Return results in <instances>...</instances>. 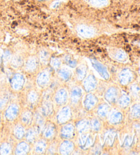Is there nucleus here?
<instances>
[{
	"label": "nucleus",
	"instance_id": "nucleus-1",
	"mask_svg": "<svg viewBox=\"0 0 140 155\" xmlns=\"http://www.w3.org/2000/svg\"><path fill=\"white\" fill-rule=\"evenodd\" d=\"M78 34L84 38H91L95 35V30L92 28L85 25H80L77 27Z\"/></svg>",
	"mask_w": 140,
	"mask_h": 155
},
{
	"label": "nucleus",
	"instance_id": "nucleus-2",
	"mask_svg": "<svg viewBox=\"0 0 140 155\" xmlns=\"http://www.w3.org/2000/svg\"><path fill=\"white\" fill-rule=\"evenodd\" d=\"M71 117V111L68 107H64L61 109L57 116L58 122L60 124H64L70 120Z\"/></svg>",
	"mask_w": 140,
	"mask_h": 155
},
{
	"label": "nucleus",
	"instance_id": "nucleus-3",
	"mask_svg": "<svg viewBox=\"0 0 140 155\" xmlns=\"http://www.w3.org/2000/svg\"><path fill=\"white\" fill-rule=\"evenodd\" d=\"M118 77L121 84L127 85L133 80V74L129 69H125L120 72Z\"/></svg>",
	"mask_w": 140,
	"mask_h": 155
},
{
	"label": "nucleus",
	"instance_id": "nucleus-4",
	"mask_svg": "<svg viewBox=\"0 0 140 155\" xmlns=\"http://www.w3.org/2000/svg\"><path fill=\"white\" fill-rule=\"evenodd\" d=\"M25 79L21 74H15L11 79V86L15 90H20L23 87Z\"/></svg>",
	"mask_w": 140,
	"mask_h": 155
},
{
	"label": "nucleus",
	"instance_id": "nucleus-5",
	"mask_svg": "<svg viewBox=\"0 0 140 155\" xmlns=\"http://www.w3.org/2000/svg\"><path fill=\"white\" fill-rule=\"evenodd\" d=\"M97 86V81L93 74H90L83 82V87L86 92H91Z\"/></svg>",
	"mask_w": 140,
	"mask_h": 155
},
{
	"label": "nucleus",
	"instance_id": "nucleus-6",
	"mask_svg": "<svg viewBox=\"0 0 140 155\" xmlns=\"http://www.w3.org/2000/svg\"><path fill=\"white\" fill-rule=\"evenodd\" d=\"M92 65L96 71H97L98 73L100 74V75L103 77L105 79H109V74L107 71V68L105 66H104L102 64H101L98 61H96L95 60H92Z\"/></svg>",
	"mask_w": 140,
	"mask_h": 155
},
{
	"label": "nucleus",
	"instance_id": "nucleus-7",
	"mask_svg": "<svg viewBox=\"0 0 140 155\" xmlns=\"http://www.w3.org/2000/svg\"><path fill=\"white\" fill-rule=\"evenodd\" d=\"M105 99L109 103H114L118 99V91L114 87H109L105 95Z\"/></svg>",
	"mask_w": 140,
	"mask_h": 155
},
{
	"label": "nucleus",
	"instance_id": "nucleus-8",
	"mask_svg": "<svg viewBox=\"0 0 140 155\" xmlns=\"http://www.w3.org/2000/svg\"><path fill=\"white\" fill-rule=\"evenodd\" d=\"M18 114V107L17 105L12 104L10 105L7 108L6 113H5V116L8 120L12 121L14 120Z\"/></svg>",
	"mask_w": 140,
	"mask_h": 155
},
{
	"label": "nucleus",
	"instance_id": "nucleus-9",
	"mask_svg": "<svg viewBox=\"0 0 140 155\" xmlns=\"http://www.w3.org/2000/svg\"><path fill=\"white\" fill-rule=\"evenodd\" d=\"M53 111V104L50 101L49 95L45 97L42 105V114L43 116H49Z\"/></svg>",
	"mask_w": 140,
	"mask_h": 155
},
{
	"label": "nucleus",
	"instance_id": "nucleus-10",
	"mask_svg": "<svg viewBox=\"0 0 140 155\" xmlns=\"http://www.w3.org/2000/svg\"><path fill=\"white\" fill-rule=\"evenodd\" d=\"M67 99H68V93L65 89L61 88L56 92L55 100L58 105H64V103H66Z\"/></svg>",
	"mask_w": 140,
	"mask_h": 155
},
{
	"label": "nucleus",
	"instance_id": "nucleus-11",
	"mask_svg": "<svg viewBox=\"0 0 140 155\" xmlns=\"http://www.w3.org/2000/svg\"><path fill=\"white\" fill-rule=\"evenodd\" d=\"M75 129L73 125L67 124L62 127L61 130V136L65 139H71L74 135Z\"/></svg>",
	"mask_w": 140,
	"mask_h": 155
},
{
	"label": "nucleus",
	"instance_id": "nucleus-12",
	"mask_svg": "<svg viewBox=\"0 0 140 155\" xmlns=\"http://www.w3.org/2000/svg\"><path fill=\"white\" fill-rule=\"evenodd\" d=\"M98 103V99L95 95L92 94H88L85 98V107L88 110H90L95 107Z\"/></svg>",
	"mask_w": 140,
	"mask_h": 155
},
{
	"label": "nucleus",
	"instance_id": "nucleus-13",
	"mask_svg": "<svg viewBox=\"0 0 140 155\" xmlns=\"http://www.w3.org/2000/svg\"><path fill=\"white\" fill-rule=\"evenodd\" d=\"M74 150V144L72 141L66 140L64 141L61 144L60 148V152L62 154H68L73 151Z\"/></svg>",
	"mask_w": 140,
	"mask_h": 155
},
{
	"label": "nucleus",
	"instance_id": "nucleus-14",
	"mask_svg": "<svg viewBox=\"0 0 140 155\" xmlns=\"http://www.w3.org/2000/svg\"><path fill=\"white\" fill-rule=\"evenodd\" d=\"M49 74L47 72H41L37 77V84L40 87H45L49 82Z\"/></svg>",
	"mask_w": 140,
	"mask_h": 155
},
{
	"label": "nucleus",
	"instance_id": "nucleus-15",
	"mask_svg": "<svg viewBox=\"0 0 140 155\" xmlns=\"http://www.w3.org/2000/svg\"><path fill=\"white\" fill-rule=\"evenodd\" d=\"M77 129L80 133H86L91 129V122L88 120H83L78 122Z\"/></svg>",
	"mask_w": 140,
	"mask_h": 155
},
{
	"label": "nucleus",
	"instance_id": "nucleus-16",
	"mask_svg": "<svg viewBox=\"0 0 140 155\" xmlns=\"http://www.w3.org/2000/svg\"><path fill=\"white\" fill-rule=\"evenodd\" d=\"M82 95V92L81 88L79 87H74L71 90V102L73 104H77L79 103Z\"/></svg>",
	"mask_w": 140,
	"mask_h": 155
},
{
	"label": "nucleus",
	"instance_id": "nucleus-17",
	"mask_svg": "<svg viewBox=\"0 0 140 155\" xmlns=\"http://www.w3.org/2000/svg\"><path fill=\"white\" fill-rule=\"evenodd\" d=\"M38 68V60L35 57L29 58L25 63V70L28 72H34Z\"/></svg>",
	"mask_w": 140,
	"mask_h": 155
},
{
	"label": "nucleus",
	"instance_id": "nucleus-18",
	"mask_svg": "<svg viewBox=\"0 0 140 155\" xmlns=\"http://www.w3.org/2000/svg\"><path fill=\"white\" fill-rule=\"evenodd\" d=\"M82 136L80 137V145L83 148H87L92 143V138L90 135L82 133Z\"/></svg>",
	"mask_w": 140,
	"mask_h": 155
},
{
	"label": "nucleus",
	"instance_id": "nucleus-19",
	"mask_svg": "<svg viewBox=\"0 0 140 155\" xmlns=\"http://www.w3.org/2000/svg\"><path fill=\"white\" fill-rule=\"evenodd\" d=\"M122 119V115L120 112L118 111H112L111 114L109 115V122L112 123V124H116L120 123L121 122V120Z\"/></svg>",
	"mask_w": 140,
	"mask_h": 155
},
{
	"label": "nucleus",
	"instance_id": "nucleus-20",
	"mask_svg": "<svg viewBox=\"0 0 140 155\" xmlns=\"http://www.w3.org/2000/svg\"><path fill=\"white\" fill-rule=\"evenodd\" d=\"M55 129L54 125L53 124H47V127L45 128L44 132H43V135L44 137L47 139L52 138L55 134Z\"/></svg>",
	"mask_w": 140,
	"mask_h": 155
},
{
	"label": "nucleus",
	"instance_id": "nucleus-21",
	"mask_svg": "<svg viewBox=\"0 0 140 155\" xmlns=\"http://www.w3.org/2000/svg\"><path fill=\"white\" fill-rule=\"evenodd\" d=\"M32 118H33V116H32V113L30 111H25L22 114H21V122H22L23 124H30L32 121Z\"/></svg>",
	"mask_w": 140,
	"mask_h": 155
},
{
	"label": "nucleus",
	"instance_id": "nucleus-22",
	"mask_svg": "<svg viewBox=\"0 0 140 155\" xmlns=\"http://www.w3.org/2000/svg\"><path fill=\"white\" fill-rule=\"evenodd\" d=\"M37 135H38V132L36 129H29L28 131H27L26 134L25 135L26 140L28 141V142L34 143V141L36 140Z\"/></svg>",
	"mask_w": 140,
	"mask_h": 155
},
{
	"label": "nucleus",
	"instance_id": "nucleus-23",
	"mask_svg": "<svg viewBox=\"0 0 140 155\" xmlns=\"http://www.w3.org/2000/svg\"><path fill=\"white\" fill-rule=\"evenodd\" d=\"M29 147L26 142H21L18 144L16 148V154H25L29 152Z\"/></svg>",
	"mask_w": 140,
	"mask_h": 155
},
{
	"label": "nucleus",
	"instance_id": "nucleus-24",
	"mask_svg": "<svg viewBox=\"0 0 140 155\" xmlns=\"http://www.w3.org/2000/svg\"><path fill=\"white\" fill-rule=\"evenodd\" d=\"M109 109V106L106 103L102 104L98 107L97 114L99 117H105L107 114H108Z\"/></svg>",
	"mask_w": 140,
	"mask_h": 155
},
{
	"label": "nucleus",
	"instance_id": "nucleus-25",
	"mask_svg": "<svg viewBox=\"0 0 140 155\" xmlns=\"http://www.w3.org/2000/svg\"><path fill=\"white\" fill-rule=\"evenodd\" d=\"M39 60L43 65H47L50 59L49 53L46 50L40 51L39 53Z\"/></svg>",
	"mask_w": 140,
	"mask_h": 155
},
{
	"label": "nucleus",
	"instance_id": "nucleus-26",
	"mask_svg": "<svg viewBox=\"0 0 140 155\" xmlns=\"http://www.w3.org/2000/svg\"><path fill=\"white\" fill-rule=\"evenodd\" d=\"M46 149H47V143L44 140H40L36 142V146H35V152L36 153L41 154L45 152Z\"/></svg>",
	"mask_w": 140,
	"mask_h": 155
},
{
	"label": "nucleus",
	"instance_id": "nucleus-27",
	"mask_svg": "<svg viewBox=\"0 0 140 155\" xmlns=\"http://www.w3.org/2000/svg\"><path fill=\"white\" fill-rule=\"evenodd\" d=\"M43 127H44V120H43L42 115L38 114L36 116V128H35L38 133H40Z\"/></svg>",
	"mask_w": 140,
	"mask_h": 155
},
{
	"label": "nucleus",
	"instance_id": "nucleus-28",
	"mask_svg": "<svg viewBox=\"0 0 140 155\" xmlns=\"http://www.w3.org/2000/svg\"><path fill=\"white\" fill-rule=\"evenodd\" d=\"M58 74L62 79L65 81H68V80L71 77V71L67 68H62L59 70Z\"/></svg>",
	"mask_w": 140,
	"mask_h": 155
},
{
	"label": "nucleus",
	"instance_id": "nucleus-29",
	"mask_svg": "<svg viewBox=\"0 0 140 155\" xmlns=\"http://www.w3.org/2000/svg\"><path fill=\"white\" fill-rule=\"evenodd\" d=\"M89 4L92 6L102 8L107 6L109 4V0H88Z\"/></svg>",
	"mask_w": 140,
	"mask_h": 155
},
{
	"label": "nucleus",
	"instance_id": "nucleus-30",
	"mask_svg": "<svg viewBox=\"0 0 140 155\" xmlns=\"http://www.w3.org/2000/svg\"><path fill=\"white\" fill-rule=\"evenodd\" d=\"M86 73H87V67L84 65L79 66L77 68L76 74L77 77L79 80H83L85 77Z\"/></svg>",
	"mask_w": 140,
	"mask_h": 155
},
{
	"label": "nucleus",
	"instance_id": "nucleus-31",
	"mask_svg": "<svg viewBox=\"0 0 140 155\" xmlns=\"http://www.w3.org/2000/svg\"><path fill=\"white\" fill-rule=\"evenodd\" d=\"M14 135L18 140H21L25 136V131L22 125L19 124L15 127L14 129Z\"/></svg>",
	"mask_w": 140,
	"mask_h": 155
},
{
	"label": "nucleus",
	"instance_id": "nucleus-32",
	"mask_svg": "<svg viewBox=\"0 0 140 155\" xmlns=\"http://www.w3.org/2000/svg\"><path fill=\"white\" fill-rule=\"evenodd\" d=\"M118 105L122 107H127L131 102V99L127 95H123L120 98H118Z\"/></svg>",
	"mask_w": 140,
	"mask_h": 155
},
{
	"label": "nucleus",
	"instance_id": "nucleus-33",
	"mask_svg": "<svg viewBox=\"0 0 140 155\" xmlns=\"http://www.w3.org/2000/svg\"><path fill=\"white\" fill-rule=\"evenodd\" d=\"M23 63V59L19 55L14 56L11 60V66L14 68H18L22 66Z\"/></svg>",
	"mask_w": 140,
	"mask_h": 155
},
{
	"label": "nucleus",
	"instance_id": "nucleus-34",
	"mask_svg": "<svg viewBox=\"0 0 140 155\" xmlns=\"http://www.w3.org/2000/svg\"><path fill=\"white\" fill-rule=\"evenodd\" d=\"M38 98V94L35 91H30L28 95V102L32 104V105H34V104L36 103Z\"/></svg>",
	"mask_w": 140,
	"mask_h": 155
},
{
	"label": "nucleus",
	"instance_id": "nucleus-35",
	"mask_svg": "<svg viewBox=\"0 0 140 155\" xmlns=\"http://www.w3.org/2000/svg\"><path fill=\"white\" fill-rule=\"evenodd\" d=\"M11 152V147L8 143H4L0 146V154H8Z\"/></svg>",
	"mask_w": 140,
	"mask_h": 155
},
{
	"label": "nucleus",
	"instance_id": "nucleus-36",
	"mask_svg": "<svg viewBox=\"0 0 140 155\" xmlns=\"http://www.w3.org/2000/svg\"><path fill=\"white\" fill-rule=\"evenodd\" d=\"M114 58L120 61H124L126 59V55L122 50H117L114 53Z\"/></svg>",
	"mask_w": 140,
	"mask_h": 155
},
{
	"label": "nucleus",
	"instance_id": "nucleus-37",
	"mask_svg": "<svg viewBox=\"0 0 140 155\" xmlns=\"http://www.w3.org/2000/svg\"><path fill=\"white\" fill-rule=\"evenodd\" d=\"M131 116L133 117H140V105L136 104L133 106L131 109Z\"/></svg>",
	"mask_w": 140,
	"mask_h": 155
},
{
	"label": "nucleus",
	"instance_id": "nucleus-38",
	"mask_svg": "<svg viewBox=\"0 0 140 155\" xmlns=\"http://www.w3.org/2000/svg\"><path fill=\"white\" fill-rule=\"evenodd\" d=\"M101 128V123L99 120L96 118H94L91 121V129L95 131H98Z\"/></svg>",
	"mask_w": 140,
	"mask_h": 155
},
{
	"label": "nucleus",
	"instance_id": "nucleus-39",
	"mask_svg": "<svg viewBox=\"0 0 140 155\" xmlns=\"http://www.w3.org/2000/svg\"><path fill=\"white\" fill-rule=\"evenodd\" d=\"M130 90L131 94H133L135 97H139V95L140 94V87L138 85L134 84L133 85H131Z\"/></svg>",
	"mask_w": 140,
	"mask_h": 155
},
{
	"label": "nucleus",
	"instance_id": "nucleus-40",
	"mask_svg": "<svg viewBox=\"0 0 140 155\" xmlns=\"http://www.w3.org/2000/svg\"><path fill=\"white\" fill-rule=\"evenodd\" d=\"M64 60H65V62L70 66V67L71 68L76 67L77 61L71 58V57H70V56H66Z\"/></svg>",
	"mask_w": 140,
	"mask_h": 155
},
{
	"label": "nucleus",
	"instance_id": "nucleus-41",
	"mask_svg": "<svg viewBox=\"0 0 140 155\" xmlns=\"http://www.w3.org/2000/svg\"><path fill=\"white\" fill-rule=\"evenodd\" d=\"M51 65L55 70H58L61 66V61L58 58H53L51 60Z\"/></svg>",
	"mask_w": 140,
	"mask_h": 155
},
{
	"label": "nucleus",
	"instance_id": "nucleus-42",
	"mask_svg": "<svg viewBox=\"0 0 140 155\" xmlns=\"http://www.w3.org/2000/svg\"><path fill=\"white\" fill-rule=\"evenodd\" d=\"M11 59V53H10V51L6 50V51L4 52V61L5 63L8 62V61L10 60Z\"/></svg>",
	"mask_w": 140,
	"mask_h": 155
},
{
	"label": "nucleus",
	"instance_id": "nucleus-43",
	"mask_svg": "<svg viewBox=\"0 0 140 155\" xmlns=\"http://www.w3.org/2000/svg\"><path fill=\"white\" fill-rule=\"evenodd\" d=\"M7 104V101L4 98H0V109H4Z\"/></svg>",
	"mask_w": 140,
	"mask_h": 155
},
{
	"label": "nucleus",
	"instance_id": "nucleus-44",
	"mask_svg": "<svg viewBox=\"0 0 140 155\" xmlns=\"http://www.w3.org/2000/svg\"><path fill=\"white\" fill-rule=\"evenodd\" d=\"M0 63H1V57H0Z\"/></svg>",
	"mask_w": 140,
	"mask_h": 155
},
{
	"label": "nucleus",
	"instance_id": "nucleus-45",
	"mask_svg": "<svg viewBox=\"0 0 140 155\" xmlns=\"http://www.w3.org/2000/svg\"><path fill=\"white\" fill-rule=\"evenodd\" d=\"M39 1H45V0H39Z\"/></svg>",
	"mask_w": 140,
	"mask_h": 155
}]
</instances>
